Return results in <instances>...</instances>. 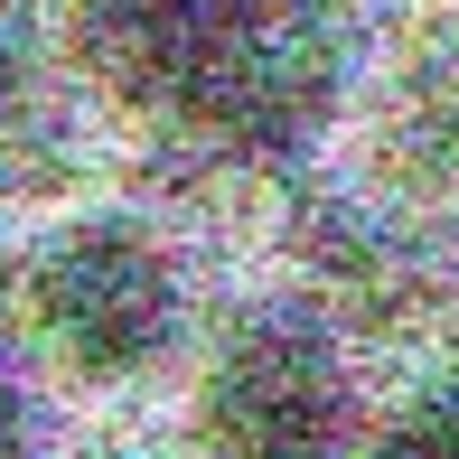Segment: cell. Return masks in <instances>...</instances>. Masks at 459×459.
Listing matches in <instances>:
<instances>
[{"label": "cell", "mask_w": 459, "mask_h": 459, "mask_svg": "<svg viewBox=\"0 0 459 459\" xmlns=\"http://www.w3.org/2000/svg\"><path fill=\"white\" fill-rule=\"evenodd\" d=\"M357 459H459V375H422L357 431Z\"/></svg>", "instance_id": "obj_5"}, {"label": "cell", "mask_w": 459, "mask_h": 459, "mask_svg": "<svg viewBox=\"0 0 459 459\" xmlns=\"http://www.w3.org/2000/svg\"><path fill=\"white\" fill-rule=\"evenodd\" d=\"M29 366L75 394H141L187 338V263L132 206H56L10 254V300Z\"/></svg>", "instance_id": "obj_1"}, {"label": "cell", "mask_w": 459, "mask_h": 459, "mask_svg": "<svg viewBox=\"0 0 459 459\" xmlns=\"http://www.w3.org/2000/svg\"><path fill=\"white\" fill-rule=\"evenodd\" d=\"M38 441V394H29V366L0 347V459H29Z\"/></svg>", "instance_id": "obj_6"}, {"label": "cell", "mask_w": 459, "mask_h": 459, "mask_svg": "<svg viewBox=\"0 0 459 459\" xmlns=\"http://www.w3.org/2000/svg\"><path fill=\"white\" fill-rule=\"evenodd\" d=\"M0 225H10V216H0ZM10 254H19V244H10V235H0V300H10Z\"/></svg>", "instance_id": "obj_7"}, {"label": "cell", "mask_w": 459, "mask_h": 459, "mask_svg": "<svg viewBox=\"0 0 459 459\" xmlns=\"http://www.w3.org/2000/svg\"><path fill=\"white\" fill-rule=\"evenodd\" d=\"M357 366L309 300H263L197 375L206 459H357Z\"/></svg>", "instance_id": "obj_2"}, {"label": "cell", "mask_w": 459, "mask_h": 459, "mask_svg": "<svg viewBox=\"0 0 459 459\" xmlns=\"http://www.w3.org/2000/svg\"><path fill=\"white\" fill-rule=\"evenodd\" d=\"M394 141H403V169L412 178H431V187L459 197V48L412 56L403 103H394Z\"/></svg>", "instance_id": "obj_4"}, {"label": "cell", "mask_w": 459, "mask_h": 459, "mask_svg": "<svg viewBox=\"0 0 459 459\" xmlns=\"http://www.w3.org/2000/svg\"><path fill=\"white\" fill-rule=\"evenodd\" d=\"M94 85L66 56H38L0 38V216H56L85 197Z\"/></svg>", "instance_id": "obj_3"}]
</instances>
